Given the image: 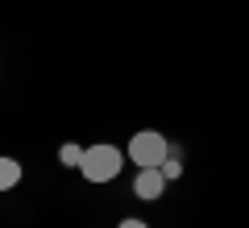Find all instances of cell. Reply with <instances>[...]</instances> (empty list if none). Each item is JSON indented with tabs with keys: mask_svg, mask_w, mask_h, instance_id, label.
I'll return each mask as SVG.
<instances>
[{
	"mask_svg": "<svg viewBox=\"0 0 249 228\" xmlns=\"http://www.w3.org/2000/svg\"><path fill=\"white\" fill-rule=\"evenodd\" d=\"M124 149H116V145H108V141H100V145H88L83 149V166H79V175L88 178V183H112L116 175L124 170Z\"/></svg>",
	"mask_w": 249,
	"mask_h": 228,
	"instance_id": "6da1fadb",
	"label": "cell"
},
{
	"mask_svg": "<svg viewBox=\"0 0 249 228\" xmlns=\"http://www.w3.org/2000/svg\"><path fill=\"white\" fill-rule=\"evenodd\" d=\"M124 154H129V162H133L137 170H142V166H162V162L170 158V141L162 137L158 129H142V133L129 137Z\"/></svg>",
	"mask_w": 249,
	"mask_h": 228,
	"instance_id": "7a4b0ae2",
	"label": "cell"
},
{
	"mask_svg": "<svg viewBox=\"0 0 249 228\" xmlns=\"http://www.w3.org/2000/svg\"><path fill=\"white\" fill-rule=\"evenodd\" d=\"M162 191H166V175H162L158 166H142V170H137V178H133V195H137L142 203H158Z\"/></svg>",
	"mask_w": 249,
	"mask_h": 228,
	"instance_id": "3957f363",
	"label": "cell"
},
{
	"mask_svg": "<svg viewBox=\"0 0 249 228\" xmlns=\"http://www.w3.org/2000/svg\"><path fill=\"white\" fill-rule=\"evenodd\" d=\"M21 175H25V170H21L17 158H0V191H13V187L21 183Z\"/></svg>",
	"mask_w": 249,
	"mask_h": 228,
	"instance_id": "277c9868",
	"label": "cell"
},
{
	"mask_svg": "<svg viewBox=\"0 0 249 228\" xmlns=\"http://www.w3.org/2000/svg\"><path fill=\"white\" fill-rule=\"evenodd\" d=\"M58 162H62V166H71V170H79V166H83V145L67 141V145L58 149Z\"/></svg>",
	"mask_w": 249,
	"mask_h": 228,
	"instance_id": "5b68a950",
	"label": "cell"
},
{
	"mask_svg": "<svg viewBox=\"0 0 249 228\" xmlns=\"http://www.w3.org/2000/svg\"><path fill=\"white\" fill-rule=\"evenodd\" d=\"M116 228H150V224H145V220H137V216H129V220H121Z\"/></svg>",
	"mask_w": 249,
	"mask_h": 228,
	"instance_id": "8992f818",
	"label": "cell"
}]
</instances>
